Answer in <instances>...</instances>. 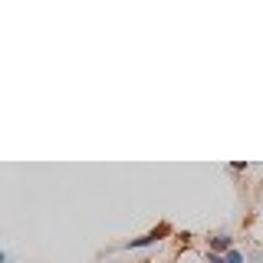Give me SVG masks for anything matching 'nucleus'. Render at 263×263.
<instances>
[{"label":"nucleus","mask_w":263,"mask_h":263,"mask_svg":"<svg viewBox=\"0 0 263 263\" xmlns=\"http://www.w3.org/2000/svg\"><path fill=\"white\" fill-rule=\"evenodd\" d=\"M171 234V224H158L155 230H148V234L142 237H132V240L125 243V250H142V247H152V243H158L161 237H168Z\"/></svg>","instance_id":"1"},{"label":"nucleus","mask_w":263,"mask_h":263,"mask_svg":"<svg viewBox=\"0 0 263 263\" xmlns=\"http://www.w3.org/2000/svg\"><path fill=\"white\" fill-rule=\"evenodd\" d=\"M208 243H211L208 253H220V257H227L234 250V237L230 234H214V237H208Z\"/></svg>","instance_id":"2"},{"label":"nucleus","mask_w":263,"mask_h":263,"mask_svg":"<svg viewBox=\"0 0 263 263\" xmlns=\"http://www.w3.org/2000/svg\"><path fill=\"white\" fill-rule=\"evenodd\" d=\"M224 260H227V263H247V253H243V250H237V247H234V250H230Z\"/></svg>","instance_id":"3"},{"label":"nucleus","mask_w":263,"mask_h":263,"mask_svg":"<svg viewBox=\"0 0 263 263\" xmlns=\"http://www.w3.org/2000/svg\"><path fill=\"white\" fill-rule=\"evenodd\" d=\"M230 171H234V175H240V171H247V164L243 161H230Z\"/></svg>","instance_id":"4"},{"label":"nucleus","mask_w":263,"mask_h":263,"mask_svg":"<svg viewBox=\"0 0 263 263\" xmlns=\"http://www.w3.org/2000/svg\"><path fill=\"white\" fill-rule=\"evenodd\" d=\"M208 263H227V260L220 257V253H208Z\"/></svg>","instance_id":"5"},{"label":"nucleus","mask_w":263,"mask_h":263,"mask_svg":"<svg viewBox=\"0 0 263 263\" xmlns=\"http://www.w3.org/2000/svg\"><path fill=\"white\" fill-rule=\"evenodd\" d=\"M0 263H10V257H7V253H4V250H0Z\"/></svg>","instance_id":"6"},{"label":"nucleus","mask_w":263,"mask_h":263,"mask_svg":"<svg viewBox=\"0 0 263 263\" xmlns=\"http://www.w3.org/2000/svg\"><path fill=\"white\" fill-rule=\"evenodd\" d=\"M253 263H263V257H257V260H253Z\"/></svg>","instance_id":"7"}]
</instances>
